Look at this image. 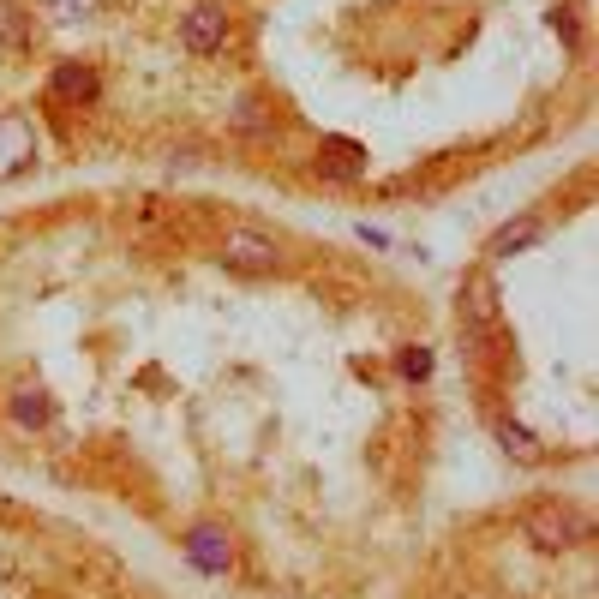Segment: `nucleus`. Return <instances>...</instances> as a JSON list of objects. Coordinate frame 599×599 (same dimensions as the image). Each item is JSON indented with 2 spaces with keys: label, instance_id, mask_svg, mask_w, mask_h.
Returning a JSON list of instances; mask_svg holds the SVG:
<instances>
[{
  "label": "nucleus",
  "instance_id": "1",
  "mask_svg": "<svg viewBox=\"0 0 599 599\" xmlns=\"http://www.w3.org/2000/svg\"><path fill=\"white\" fill-rule=\"evenodd\" d=\"M516 528H522V540H528L534 552H576V546L588 540V516H582L576 504H564V498H534V504H522Z\"/></svg>",
  "mask_w": 599,
  "mask_h": 599
},
{
  "label": "nucleus",
  "instance_id": "2",
  "mask_svg": "<svg viewBox=\"0 0 599 599\" xmlns=\"http://www.w3.org/2000/svg\"><path fill=\"white\" fill-rule=\"evenodd\" d=\"M216 264L234 270V276H282V270H288V252H282V240L264 234V228H222Z\"/></svg>",
  "mask_w": 599,
  "mask_h": 599
},
{
  "label": "nucleus",
  "instance_id": "3",
  "mask_svg": "<svg viewBox=\"0 0 599 599\" xmlns=\"http://www.w3.org/2000/svg\"><path fill=\"white\" fill-rule=\"evenodd\" d=\"M456 324H462V342H468V348H486V342L498 336L504 312H498V282H492V270H468V276H462Z\"/></svg>",
  "mask_w": 599,
  "mask_h": 599
},
{
  "label": "nucleus",
  "instance_id": "4",
  "mask_svg": "<svg viewBox=\"0 0 599 599\" xmlns=\"http://www.w3.org/2000/svg\"><path fill=\"white\" fill-rule=\"evenodd\" d=\"M228 30H234V18H228L222 0H192V6L180 12V48L198 54V60L222 54V48H228Z\"/></svg>",
  "mask_w": 599,
  "mask_h": 599
},
{
  "label": "nucleus",
  "instance_id": "5",
  "mask_svg": "<svg viewBox=\"0 0 599 599\" xmlns=\"http://www.w3.org/2000/svg\"><path fill=\"white\" fill-rule=\"evenodd\" d=\"M180 552H186V564L198 576H228L234 570V534L222 522H192L186 540H180Z\"/></svg>",
  "mask_w": 599,
  "mask_h": 599
},
{
  "label": "nucleus",
  "instance_id": "6",
  "mask_svg": "<svg viewBox=\"0 0 599 599\" xmlns=\"http://www.w3.org/2000/svg\"><path fill=\"white\" fill-rule=\"evenodd\" d=\"M48 102H60V108H96L102 102V72L90 60H54Z\"/></svg>",
  "mask_w": 599,
  "mask_h": 599
},
{
  "label": "nucleus",
  "instance_id": "7",
  "mask_svg": "<svg viewBox=\"0 0 599 599\" xmlns=\"http://www.w3.org/2000/svg\"><path fill=\"white\" fill-rule=\"evenodd\" d=\"M312 174H318V180H336V186L366 180V144H354V138H318Z\"/></svg>",
  "mask_w": 599,
  "mask_h": 599
},
{
  "label": "nucleus",
  "instance_id": "8",
  "mask_svg": "<svg viewBox=\"0 0 599 599\" xmlns=\"http://www.w3.org/2000/svg\"><path fill=\"white\" fill-rule=\"evenodd\" d=\"M6 414H12L18 432H48V420H54V396H48L36 378H18V384L6 390Z\"/></svg>",
  "mask_w": 599,
  "mask_h": 599
},
{
  "label": "nucleus",
  "instance_id": "9",
  "mask_svg": "<svg viewBox=\"0 0 599 599\" xmlns=\"http://www.w3.org/2000/svg\"><path fill=\"white\" fill-rule=\"evenodd\" d=\"M30 156H36V126L24 108H6L0 114V174H18Z\"/></svg>",
  "mask_w": 599,
  "mask_h": 599
},
{
  "label": "nucleus",
  "instance_id": "10",
  "mask_svg": "<svg viewBox=\"0 0 599 599\" xmlns=\"http://www.w3.org/2000/svg\"><path fill=\"white\" fill-rule=\"evenodd\" d=\"M534 240H546V216H540V210H528V216L504 222V228L486 240V258H516V252H528Z\"/></svg>",
  "mask_w": 599,
  "mask_h": 599
},
{
  "label": "nucleus",
  "instance_id": "11",
  "mask_svg": "<svg viewBox=\"0 0 599 599\" xmlns=\"http://www.w3.org/2000/svg\"><path fill=\"white\" fill-rule=\"evenodd\" d=\"M228 126H234L240 138H276V108H270V96L246 90V96L228 108Z\"/></svg>",
  "mask_w": 599,
  "mask_h": 599
},
{
  "label": "nucleus",
  "instance_id": "12",
  "mask_svg": "<svg viewBox=\"0 0 599 599\" xmlns=\"http://www.w3.org/2000/svg\"><path fill=\"white\" fill-rule=\"evenodd\" d=\"M36 12L24 6V0H0V48H12V54H24V48H36Z\"/></svg>",
  "mask_w": 599,
  "mask_h": 599
},
{
  "label": "nucleus",
  "instance_id": "13",
  "mask_svg": "<svg viewBox=\"0 0 599 599\" xmlns=\"http://www.w3.org/2000/svg\"><path fill=\"white\" fill-rule=\"evenodd\" d=\"M498 444H504V456H516V462H540V456H546L540 438H534L522 420H510V414H498Z\"/></svg>",
  "mask_w": 599,
  "mask_h": 599
},
{
  "label": "nucleus",
  "instance_id": "14",
  "mask_svg": "<svg viewBox=\"0 0 599 599\" xmlns=\"http://www.w3.org/2000/svg\"><path fill=\"white\" fill-rule=\"evenodd\" d=\"M396 378H408V384H426V378H432V348H420V342L396 348Z\"/></svg>",
  "mask_w": 599,
  "mask_h": 599
},
{
  "label": "nucleus",
  "instance_id": "15",
  "mask_svg": "<svg viewBox=\"0 0 599 599\" xmlns=\"http://www.w3.org/2000/svg\"><path fill=\"white\" fill-rule=\"evenodd\" d=\"M48 6V18H60V24H78V18H96L102 12V0H42Z\"/></svg>",
  "mask_w": 599,
  "mask_h": 599
},
{
  "label": "nucleus",
  "instance_id": "16",
  "mask_svg": "<svg viewBox=\"0 0 599 599\" xmlns=\"http://www.w3.org/2000/svg\"><path fill=\"white\" fill-rule=\"evenodd\" d=\"M552 30L564 36V48H570V54L582 48V24H576V6H558V12H552Z\"/></svg>",
  "mask_w": 599,
  "mask_h": 599
}]
</instances>
